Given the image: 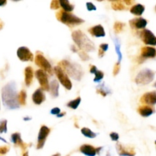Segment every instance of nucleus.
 <instances>
[{"mask_svg": "<svg viewBox=\"0 0 156 156\" xmlns=\"http://www.w3.org/2000/svg\"><path fill=\"white\" fill-rule=\"evenodd\" d=\"M95 78H94V82H99L104 77V73L100 70H97L96 73H94Z\"/></svg>", "mask_w": 156, "mask_h": 156, "instance_id": "nucleus-31", "label": "nucleus"}, {"mask_svg": "<svg viewBox=\"0 0 156 156\" xmlns=\"http://www.w3.org/2000/svg\"><path fill=\"white\" fill-rule=\"evenodd\" d=\"M81 133H82L83 135L84 136L87 137V138H90V139H93L96 136V134L95 133H93V131L90 130V129L87 127H84L81 129Z\"/></svg>", "mask_w": 156, "mask_h": 156, "instance_id": "nucleus-26", "label": "nucleus"}, {"mask_svg": "<svg viewBox=\"0 0 156 156\" xmlns=\"http://www.w3.org/2000/svg\"><path fill=\"white\" fill-rule=\"evenodd\" d=\"M87 5V9L88 11H90V12H91V11L96 10V6H95L92 2H87V5Z\"/></svg>", "mask_w": 156, "mask_h": 156, "instance_id": "nucleus-38", "label": "nucleus"}, {"mask_svg": "<svg viewBox=\"0 0 156 156\" xmlns=\"http://www.w3.org/2000/svg\"><path fill=\"white\" fill-rule=\"evenodd\" d=\"M26 98H27V94L24 90H21L18 94V103L21 105H26Z\"/></svg>", "mask_w": 156, "mask_h": 156, "instance_id": "nucleus-28", "label": "nucleus"}, {"mask_svg": "<svg viewBox=\"0 0 156 156\" xmlns=\"http://www.w3.org/2000/svg\"><path fill=\"white\" fill-rule=\"evenodd\" d=\"M60 113H61V109L58 108H54L50 111V114H54V115H58Z\"/></svg>", "mask_w": 156, "mask_h": 156, "instance_id": "nucleus-40", "label": "nucleus"}, {"mask_svg": "<svg viewBox=\"0 0 156 156\" xmlns=\"http://www.w3.org/2000/svg\"><path fill=\"white\" fill-rule=\"evenodd\" d=\"M154 77V72L148 69H145L139 72L135 81L138 85H148L150 82H152Z\"/></svg>", "mask_w": 156, "mask_h": 156, "instance_id": "nucleus-5", "label": "nucleus"}, {"mask_svg": "<svg viewBox=\"0 0 156 156\" xmlns=\"http://www.w3.org/2000/svg\"><path fill=\"white\" fill-rule=\"evenodd\" d=\"M111 5H112V8H113V10H116V11H123V10H125V9H127L126 6L124 5L123 2H122V1L112 2Z\"/></svg>", "mask_w": 156, "mask_h": 156, "instance_id": "nucleus-25", "label": "nucleus"}, {"mask_svg": "<svg viewBox=\"0 0 156 156\" xmlns=\"http://www.w3.org/2000/svg\"><path fill=\"white\" fill-rule=\"evenodd\" d=\"M154 87H155V88H156V82L154 84Z\"/></svg>", "mask_w": 156, "mask_h": 156, "instance_id": "nucleus-52", "label": "nucleus"}, {"mask_svg": "<svg viewBox=\"0 0 156 156\" xmlns=\"http://www.w3.org/2000/svg\"><path fill=\"white\" fill-rule=\"evenodd\" d=\"M35 76L39 82L41 89L45 91H50V85H49L47 73L43 70L38 69L35 72Z\"/></svg>", "mask_w": 156, "mask_h": 156, "instance_id": "nucleus-8", "label": "nucleus"}, {"mask_svg": "<svg viewBox=\"0 0 156 156\" xmlns=\"http://www.w3.org/2000/svg\"><path fill=\"white\" fill-rule=\"evenodd\" d=\"M110 136L113 141H118V140H119V134H118L117 133H115V132H112L110 134Z\"/></svg>", "mask_w": 156, "mask_h": 156, "instance_id": "nucleus-37", "label": "nucleus"}, {"mask_svg": "<svg viewBox=\"0 0 156 156\" xmlns=\"http://www.w3.org/2000/svg\"><path fill=\"white\" fill-rule=\"evenodd\" d=\"M52 156H61V154L57 153V154H55V155H52Z\"/></svg>", "mask_w": 156, "mask_h": 156, "instance_id": "nucleus-51", "label": "nucleus"}, {"mask_svg": "<svg viewBox=\"0 0 156 156\" xmlns=\"http://www.w3.org/2000/svg\"><path fill=\"white\" fill-rule=\"evenodd\" d=\"M7 133V120H0V133Z\"/></svg>", "mask_w": 156, "mask_h": 156, "instance_id": "nucleus-33", "label": "nucleus"}, {"mask_svg": "<svg viewBox=\"0 0 156 156\" xmlns=\"http://www.w3.org/2000/svg\"><path fill=\"white\" fill-rule=\"evenodd\" d=\"M116 151L119 156H135L136 152H135L134 149L130 147H125L120 143H117L116 146Z\"/></svg>", "mask_w": 156, "mask_h": 156, "instance_id": "nucleus-13", "label": "nucleus"}, {"mask_svg": "<svg viewBox=\"0 0 156 156\" xmlns=\"http://www.w3.org/2000/svg\"><path fill=\"white\" fill-rule=\"evenodd\" d=\"M56 18L58 21L62 22L63 24L69 26L79 25V24L84 22L82 18L73 15L70 12H65L64 10L58 11L56 13Z\"/></svg>", "mask_w": 156, "mask_h": 156, "instance_id": "nucleus-4", "label": "nucleus"}, {"mask_svg": "<svg viewBox=\"0 0 156 156\" xmlns=\"http://www.w3.org/2000/svg\"><path fill=\"white\" fill-rule=\"evenodd\" d=\"M124 27H125V24L120 21H116L114 24V30L116 34L120 33L121 31L123 30Z\"/></svg>", "mask_w": 156, "mask_h": 156, "instance_id": "nucleus-29", "label": "nucleus"}, {"mask_svg": "<svg viewBox=\"0 0 156 156\" xmlns=\"http://www.w3.org/2000/svg\"><path fill=\"white\" fill-rule=\"evenodd\" d=\"M65 115H66V112H61L59 114H58V115H57V117H58V118H59V117H63L64 116H65Z\"/></svg>", "mask_w": 156, "mask_h": 156, "instance_id": "nucleus-44", "label": "nucleus"}, {"mask_svg": "<svg viewBox=\"0 0 156 156\" xmlns=\"http://www.w3.org/2000/svg\"><path fill=\"white\" fill-rule=\"evenodd\" d=\"M140 38L144 44L147 45L156 46V37L151 30L144 29L140 33Z\"/></svg>", "mask_w": 156, "mask_h": 156, "instance_id": "nucleus-9", "label": "nucleus"}, {"mask_svg": "<svg viewBox=\"0 0 156 156\" xmlns=\"http://www.w3.org/2000/svg\"><path fill=\"white\" fill-rule=\"evenodd\" d=\"M89 33L92 36L96 37H103L106 36V32L104 30V27L100 24L93 26V27L89 28Z\"/></svg>", "mask_w": 156, "mask_h": 156, "instance_id": "nucleus-16", "label": "nucleus"}, {"mask_svg": "<svg viewBox=\"0 0 156 156\" xmlns=\"http://www.w3.org/2000/svg\"><path fill=\"white\" fill-rule=\"evenodd\" d=\"M23 120H24V121H27V120H32V118H31V117H24V118H23Z\"/></svg>", "mask_w": 156, "mask_h": 156, "instance_id": "nucleus-47", "label": "nucleus"}, {"mask_svg": "<svg viewBox=\"0 0 156 156\" xmlns=\"http://www.w3.org/2000/svg\"><path fill=\"white\" fill-rule=\"evenodd\" d=\"M50 132V128L47 126H41V129H40L39 133H38V144H37V149H41L44 147V144H45V141L47 137L48 136L49 133Z\"/></svg>", "mask_w": 156, "mask_h": 156, "instance_id": "nucleus-10", "label": "nucleus"}, {"mask_svg": "<svg viewBox=\"0 0 156 156\" xmlns=\"http://www.w3.org/2000/svg\"><path fill=\"white\" fill-rule=\"evenodd\" d=\"M123 3H125V4H126L127 5H132L133 3H134V1H123Z\"/></svg>", "mask_w": 156, "mask_h": 156, "instance_id": "nucleus-43", "label": "nucleus"}, {"mask_svg": "<svg viewBox=\"0 0 156 156\" xmlns=\"http://www.w3.org/2000/svg\"><path fill=\"white\" fill-rule=\"evenodd\" d=\"M155 10H156V7H155Z\"/></svg>", "mask_w": 156, "mask_h": 156, "instance_id": "nucleus-54", "label": "nucleus"}, {"mask_svg": "<svg viewBox=\"0 0 156 156\" xmlns=\"http://www.w3.org/2000/svg\"><path fill=\"white\" fill-rule=\"evenodd\" d=\"M71 50H73V52H77V50H76V47L74 46H72L71 47Z\"/></svg>", "mask_w": 156, "mask_h": 156, "instance_id": "nucleus-48", "label": "nucleus"}, {"mask_svg": "<svg viewBox=\"0 0 156 156\" xmlns=\"http://www.w3.org/2000/svg\"><path fill=\"white\" fill-rule=\"evenodd\" d=\"M32 101L35 105H41V103L45 101V95H44L43 90L41 88H38L32 94Z\"/></svg>", "mask_w": 156, "mask_h": 156, "instance_id": "nucleus-17", "label": "nucleus"}, {"mask_svg": "<svg viewBox=\"0 0 156 156\" xmlns=\"http://www.w3.org/2000/svg\"><path fill=\"white\" fill-rule=\"evenodd\" d=\"M120 68H121L120 63L117 62L116 64H115L114 68H113V76H116V75H118V73H119V70H120Z\"/></svg>", "mask_w": 156, "mask_h": 156, "instance_id": "nucleus-36", "label": "nucleus"}, {"mask_svg": "<svg viewBox=\"0 0 156 156\" xmlns=\"http://www.w3.org/2000/svg\"><path fill=\"white\" fill-rule=\"evenodd\" d=\"M79 56L83 61H87L90 59V57L88 56V54H87L84 51L79 52Z\"/></svg>", "mask_w": 156, "mask_h": 156, "instance_id": "nucleus-35", "label": "nucleus"}, {"mask_svg": "<svg viewBox=\"0 0 156 156\" xmlns=\"http://www.w3.org/2000/svg\"><path fill=\"white\" fill-rule=\"evenodd\" d=\"M35 64L38 66V67L41 68V70L44 71L45 73H49L50 75H53V69H52L51 65L49 62V61L43 56L42 54H37L35 56Z\"/></svg>", "mask_w": 156, "mask_h": 156, "instance_id": "nucleus-7", "label": "nucleus"}, {"mask_svg": "<svg viewBox=\"0 0 156 156\" xmlns=\"http://www.w3.org/2000/svg\"><path fill=\"white\" fill-rule=\"evenodd\" d=\"M9 151V146H0V154L1 155H5Z\"/></svg>", "mask_w": 156, "mask_h": 156, "instance_id": "nucleus-39", "label": "nucleus"}, {"mask_svg": "<svg viewBox=\"0 0 156 156\" xmlns=\"http://www.w3.org/2000/svg\"><path fill=\"white\" fill-rule=\"evenodd\" d=\"M61 7V5H60L59 1L58 0H53V1L50 2V9L55 10V9H58Z\"/></svg>", "mask_w": 156, "mask_h": 156, "instance_id": "nucleus-34", "label": "nucleus"}, {"mask_svg": "<svg viewBox=\"0 0 156 156\" xmlns=\"http://www.w3.org/2000/svg\"><path fill=\"white\" fill-rule=\"evenodd\" d=\"M90 73H93V74H94V73H96V71H97V69H96V66H95L90 65Z\"/></svg>", "mask_w": 156, "mask_h": 156, "instance_id": "nucleus-42", "label": "nucleus"}, {"mask_svg": "<svg viewBox=\"0 0 156 156\" xmlns=\"http://www.w3.org/2000/svg\"><path fill=\"white\" fill-rule=\"evenodd\" d=\"M80 151L81 153L87 156H95L96 155V148L89 144H84L81 146L80 148Z\"/></svg>", "mask_w": 156, "mask_h": 156, "instance_id": "nucleus-19", "label": "nucleus"}, {"mask_svg": "<svg viewBox=\"0 0 156 156\" xmlns=\"http://www.w3.org/2000/svg\"><path fill=\"white\" fill-rule=\"evenodd\" d=\"M2 99L4 106L8 109L15 110L19 108L18 94L15 82L12 81L3 87L2 89Z\"/></svg>", "mask_w": 156, "mask_h": 156, "instance_id": "nucleus-1", "label": "nucleus"}, {"mask_svg": "<svg viewBox=\"0 0 156 156\" xmlns=\"http://www.w3.org/2000/svg\"><path fill=\"white\" fill-rule=\"evenodd\" d=\"M115 43V47H116V51L118 54V57H119V59H118V62L120 63V61L122 59V53L120 52V44H119L118 39H116L114 41Z\"/></svg>", "mask_w": 156, "mask_h": 156, "instance_id": "nucleus-30", "label": "nucleus"}, {"mask_svg": "<svg viewBox=\"0 0 156 156\" xmlns=\"http://www.w3.org/2000/svg\"><path fill=\"white\" fill-rule=\"evenodd\" d=\"M59 66L67 76L76 81H80L84 74V70L80 66L75 62H70L68 60H62L59 62Z\"/></svg>", "mask_w": 156, "mask_h": 156, "instance_id": "nucleus-2", "label": "nucleus"}, {"mask_svg": "<svg viewBox=\"0 0 156 156\" xmlns=\"http://www.w3.org/2000/svg\"><path fill=\"white\" fill-rule=\"evenodd\" d=\"M59 2L61 5V7H62L63 10L65 11V12H70L74 9V6L70 4V2L67 1V0H60Z\"/></svg>", "mask_w": 156, "mask_h": 156, "instance_id": "nucleus-24", "label": "nucleus"}, {"mask_svg": "<svg viewBox=\"0 0 156 156\" xmlns=\"http://www.w3.org/2000/svg\"><path fill=\"white\" fill-rule=\"evenodd\" d=\"M148 21L145 20V18H134L132 20L129 21V24L131 26L132 28L136 29H143L146 27Z\"/></svg>", "mask_w": 156, "mask_h": 156, "instance_id": "nucleus-15", "label": "nucleus"}, {"mask_svg": "<svg viewBox=\"0 0 156 156\" xmlns=\"http://www.w3.org/2000/svg\"><path fill=\"white\" fill-rule=\"evenodd\" d=\"M22 156H28V152H24V153H23Z\"/></svg>", "mask_w": 156, "mask_h": 156, "instance_id": "nucleus-50", "label": "nucleus"}, {"mask_svg": "<svg viewBox=\"0 0 156 156\" xmlns=\"http://www.w3.org/2000/svg\"><path fill=\"white\" fill-rule=\"evenodd\" d=\"M141 56L142 58H154L156 56V49L151 47H144L141 50Z\"/></svg>", "mask_w": 156, "mask_h": 156, "instance_id": "nucleus-18", "label": "nucleus"}, {"mask_svg": "<svg viewBox=\"0 0 156 156\" xmlns=\"http://www.w3.org/2000/svg\"><path fill=\"white\" fill-rule=\"evenodd\" d=\"M80 101H81V98L80 97H77L76 99H74V100H72L70 101V102H68L67 105L68 108H71V109H73V110H76V108H78V106L80 105Z\"/></svg>", "mask_w": 156, "mask_h": 156, "instance_id": "nucleus-27", "label": "nucleus"}, {"mask_svg": "<svg viewBox=\"0 0 156 156\" xmlns=\"http://www.w3.org/2000/svg\"><path fill=\"white\" fill-rule=\"evenodd\" d=\"M6 3H7V1H6V0L0 1V6H4L5 5H6Z\"/></svg>", "mask_w": 156, "mask_h": 156, "instance_id": "nucleus-45", "label": "nucleus"}, {"mask_svg": "<svg viewBox=\"0 0 156 156\" xmlns=\"http://www.w3.org/2000/svg\"><path fill=\"white\" fill-rule=\"evenodd\" d=\"M0 140H1V141H2V142H4V143H7V141H6V140H5L4 138H2V137H1V136H0Z\"/></svg>", "mask_w": 156, "mask_h": 156, "instance_id": "nucleus-49", "label": "nucleus"}, {"mask_svg": "<svg viewBox=\"0 0 156 156\" xmlns=\"http://www.w3.org/2000/svg\"><path fill=\"white\" fill-rule=\"evenodd\" d=\"M17 56H18V59L23 62L33 61L34 59L33 53L26 47H19L17 50Z\"/></svg>", "mask_w": 156, "mask_h": 156, "instance_id": "nucleus-11", "label": "nucleus"}, {"mask_svg": "<svg viewBox=\"0 0 156 156\" xmlns=\"http://www.w3.org/2000/svg\"><path fill=\"white\" fill-rule=\"evenodd\" d=\"M11 141H12V143H14L15 146H19L23 152H24L26 148L28 146V145L26 144V143H24V142L22 141V140H21V134H20L19 133H15L12 134V135L11 136Z\"/></svg>", "mask_w": 156, "mask_h": 156, "instance_id": "nucleus-14", "label": "nucleus"}, {"mask_svg": "<svg viewBox=\"0 0 156 156\" xmlns=\"http://www.w3.org/2000/svg\"><path fill=\"white\" fill-rule=\"evenodd\" d=\"M3 27H4V22L0 19V30L3 28Z\"/></svg>", "mask_w": 156, "mask_h": 156, "instance_id": "nucleus-46", "label": "nucleus"}, {"mask_svg": "<svg viewBox=\"0 0 156 156\" xmlns=\"http://www.w3.org/2000/svg\"><path fill=\"white\" fill-rule=\"evenodd\" d=\"M72 39L80 50L84 52H92L95 50V45L88 37L81 30H75L72 33Z\"/></svg>", "mask_w": 156, "mask_h": 156, "instance_id": "nucleus-3", "label": "nucleus"}, {"mask_svg": "<svg viewBox=\"0 0 156 156\" xmlns=\"http://www.w3.org/2000/svg\"><path fill=\"white\" fill-rule=\"evenodd\" d=\"M154 143H155V145H156V141H155V142H154Z\"/></svg>", "mask_w": 156, "mask_h": 156, "instance_id": "nucleus-53", "label": "nucleus"}, {"mask_svg": "<svg viewBox=\"0 0 156 156\" xmlns=\"http://www.w3.org/2000/svg\"><path fill=\"white\" fill-rule=\"evenodd\" d=\"M67 156H70V155H67Z\"/></svg>", "mask_w": 156, "mask_h": 156, "instance_id": "nucleus-55", "label": "nucleus"}, {"mask_svg": "<svg viewBox=\"0 0 156 156\" xmlns=\"http://www.w3.org/2000/svg\"><path fill=\"white\" fill-rule=\"evenodd\" d=\"M138 112L142 117H147L151 116L154 113V109L151 107L148 106V105H143V106H141L140 108H139Z\"/></svg>", "mask_w": 156, "mask_h": 156, "instance_id": "nucleus-21", "label": "nucleus"}, {"mask_svg": "<svg viewBox=\"0 0 156 156\" xmlns=\"http://www.w3.org/2000/svg\"><path fill=\"white\" fill-rule=\"evenodd\" d=\"M96 92L98 94H100L102 97H106L107 95V94H108V90L104 88L103 85H100L98 87L97 89H96Z\"/></svg>", "mask_w": 156, "mask_h": 156, "instance_id": "nucleus-32", "label": "nucleus"}, {"mask_svg": "<svg viewBox=\"0 0 156 156\" xmlns=\"http://www.w3.org/2000/svg\"><path fill=\"white\" fill-rule=\"evenodd\" d=\"M140 101L144 105H148V106L156 105V91H151L144 94L141 98Z\"/></svg>", "mask_w": 156, "mask_h": 156, "instance_id": "nucleus-12", "label": "nucleus"}, {"mask_svg": "<svg viewBox=\"0 0 156 156\" xmlns=\"http://www.w3.org/2000/svg\"><path fill=\"white\" fill-rule=\"evenodd\" d=\"M108 48H109V45L107 44H102L99 45V50H102L104 53L108 50Z\"/></svg>", "mask_w": 156, "mask_h": 156, "instance_id": "nucleus-41", "label": "nucleus"}, {"mask_svg": "<svg viewBox=\"0 0 156 156\" xmlns=\"http://www.w3.org/2000/svg\"><path fill=\"white\" fill-rule=\"evenodd\" d=\"M54 72L55 75L58 77V80L61 83V85L67 90H70L72 88V83L70 82V79L68 78V76L64 73V70L60 66H55L54 68Z\"/></svg>", "mask_w": 156, "mask_h": 156, "instance_id": "nucleus-6", "label": "nucleus"}, {"mask_svg": "<svg viewBox=\"0 0 156 156\" xmlns=\"http://www.w3.org/2000/svg\"><path fill=\"white\" fill-rule=\"evenodd\" d=\"M34 76L33 69L31 66L26 67L24 69V82H25L27 86H30L31 84L32 83Z\"/></svg>", "mask_w": 156, "mask_h": 156, "instance_id": "nucleus-20", "label": "nucleus"}, {"mask_svg": "<svg viewBox=\"0 0 156 156\" xmlns=\"http://www.w3.org/2000/svg\"><path fill=\"white\" fill-rule=\"evenodd\" d=\"M144 11H145V6L142 4H136L132 6V8L130 9V12H131L132 15H138V16H140L143 14Z\"/></svg>", "mask_w": 156, "mask_h": 156, "instance_id": "nucleus-22", "label": "nucleus"}, {"mask_svg": "<svg viewBox=\"0 0 156 156\" xmlns=\"http://www.w3.org/2000/svg\"><path fill=\"white\" fill-rule=\"evenodd\" d=\"M58 90H59V84H58V81L57 80L51 81V82H50V92L52 97L53 98L58 97V95H59Z\"/></svg>", "mask_w": 156, "mask_h": 156, "instance_id": "nucleus-23", "label": "nucleus"}]
</instances>
